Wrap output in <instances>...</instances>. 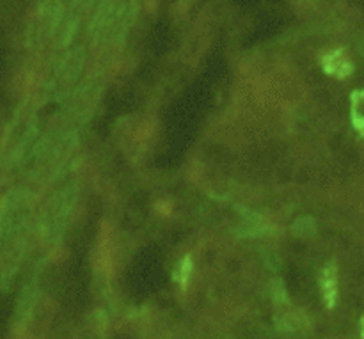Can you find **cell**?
<instances>
[{
  "label": "cell",
  "mask_w": 364,
  "mask_h": 339,
  "mask_svg": "<svg viewBox=\"0 0 364 339\" xmlns=\"http://www.w3.org/2000/svg\"><path fill=\"white\" fill-rule=\"evenodd\" d=\"M323 70H326L327 73L345 78L352 73V64L350 60L345 57L343 52H333L327 53V55L323 57Z\"/></svg>",
  "instance_id": "cell-1"
},
{
  "label": "cell",
  "mask_w": 364,
  "mask_h": 339,
  "mask_svg": "<svg viewBox=\"0 0 364 339\" xmlns=\"http://www.w3.org/2000/svg\"><path fill=\"white\" fill-rule=\"evenodd\" d=\"M322 294L323 301L329 308L336 304V294H338V284H336V270L334 267H327L322 274Z\"/></svg>",
  "instance_id": "cell-2"
},
{
  "label": "cell",
  "mask_w": 364,
  "mask_h": 339,
  "mask_svg": "<svg viewBox=\"0 0 364 339\" xmlns=\"http://www.w3.org/2000/svg\"><path fill=\"white\" fill-rule=\"evenodd\" d=\"M352 119L358 130L364 135V92L352 95Z\"/></svg>",
  "instance_id": "cell-3"
},
{
  "label": "cell",
  "mask_w": 364,
  "mask_h": 339,
  "mask_svg": "<svg viewBox=\"0 0 364 339\" xmlns=\"http://www.w3.org/2000/svg\"><path fill=\"white\" fill-rule=\"evenodd\" d=\"M191 272H192L191 258H185L183 262H181V265H180V283H181V288H187V283H188V277H191Z\"/></svg>",
  "instance_id": "cell-4"
},
{
  "label": "cell",
  "mask_w": 364,
  "mask_h": 339,
  "mask_svg": "<svg viewBox=\"0 0 364 339\" xmlns=\"http://www.w3.org/2000/svg\"><path fill=\"white\" fill-rule=\"evenodd\" d=\"M363 339H364V320H363Z\"/></svg>",
  "instance_id": "cell-5"
}]
</instances>
